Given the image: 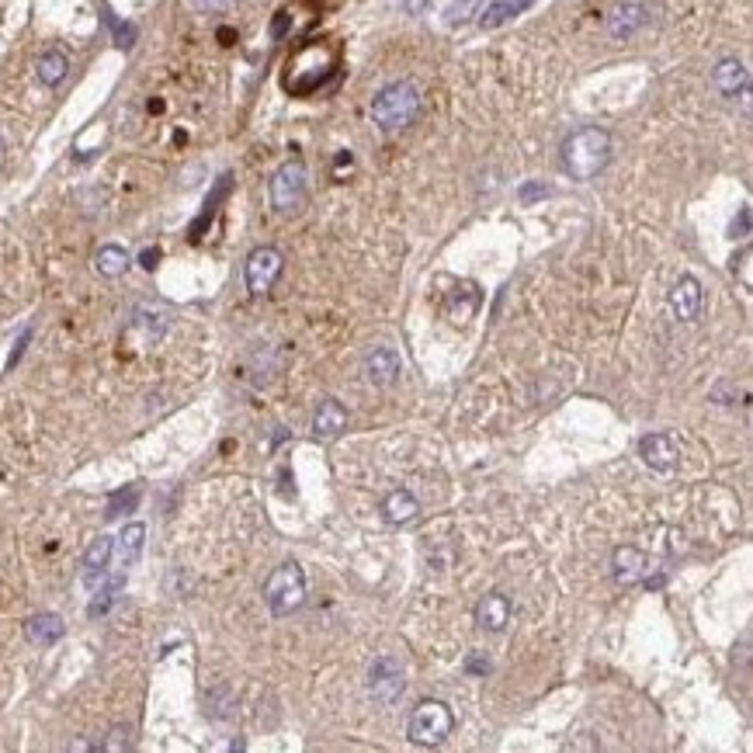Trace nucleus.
Masks as SVG:
<instances>
[{"mask_svg":"<svg viewBox=\"0 0 753 753\" xmlns=\"http://www.w3.org/2000/svg\"><path fill=\"white\" fill-rule=\"evenodd\" d=\"M611 160V136L604 128H576L563 146V167L573 181H591Z\"/></svg>","mask_w":753,"mask_h":753,"instance_id":"1","label":"nucleus"},{"mask_svg":"<svg viewBox=\"0 0 753 753\" xmlns=\"http://www.w3.org/2000/svg\"><path fill=\"white\" fill-rule=\"evenodd\" d=\"M417 115H420V91L410 80L382 87L372 101V119L382 132H400V128L413 126Z\"/></svg>","mask_w":753,"mask_h":753,"instance_id":"2","label":"nucleus"},{"mask_svg":"<svg viewBox=\"0 0 753 753\" xmlns=\"http://www.w3.org/2000/svg\"><path fill=\"white\" fill-rule=\"evenodd\" d=\"M306 600V573L299 563H282L264 583V604L271 608L275 618H285L299 611Z\"/></svg>","mask_w":753,"mask_h":753,"instance_id":"3","label":"nucleus"},{"mask_svg":"<svg viewBox=\"0 0 753 753\" xmlns=\"http://www.w3.org/2000/svg\"><path fill=\"white\" fill-rule=\"evenodd\" d=\"M455 729V716L444 701H420L410 716V740L417 747H438L451 736Z\"/></svg>","mask_w":753,"mask_h":753,"instance_id":"4","label":"nucleus"},{"mask_svg":"<svg viewBox=\"0 0 753 753\" xmlns=\"http://www.w3.org/2000/svg\"><path fill=\"white\" fill-rule=\"evenodd\" d=\"M334 73V53L327 46H310L288 63V87L292 91H313Z\"/></svg>","mask_w":753,"mask_h":753,"instance_id":"5","label":"nucleus"},{"mask_svg":"<svg viewBox=\"0 0 753 753\" xmlns=\"http://www.w3.org/2000/svg\"><path fill=\"white\" fill-rule=\"evenodd\" d=\"M268 191H271V205H275L278 212H292V209H299V205H302V198H306V167H302L299 160L282 163V167L271 174Z\"/></svg>","mask_w":753,"mask_h":753,"instance_id":"6","label":"nucleus"},{"mask_svg":"<svg viewBox=\"0 0 753 753\" xmlns=\"http://www.w3.org/2000/svg\"><path fill=\"white\" fill-rule=\"evenodd\" d=\"M403 688H407L403 663L396 657H389V653H382V657L368 666V694H372L376 701H382V705H393V701L403 694Z\"/></svg>","mask_w":753,"mask_h":753,"instance_id":"7","label":"nucleus"},{"mask_svg":"<svg viewBox=\"0 0 753 753\" xmlns=\"http://www.w3.org/2000/svg\"><path fill=\"white\" fill-rule=\"evenodd\" d=\"M282 268H285V257L275 251V247H257V251H251L247 268H244L251 295H264V292H271L275 282L282 278Z\"/></svg>","mask_w":753,"mask_h":753,"instance_id":"8","label":"nucleus"},{"mask_svg":"<svg viewBox=\"0 0 753 753\" xmlns=\"http://www.w3.org/2000/svg\"><path fill=\"white\" fill-rule=\"evenodd\" d=\"M639 459H642L650 469L674 472L677 469V459H681V448H677V441L670 438V434L657 431V434H646V438L639 441Z\"/></svg>","mask_w":753,"mask_h":753,"instance_id":"9","label":"nucleus"},{"mask_svg":"<svg viewBox=\"0 0 753 753\" xmlns=\"http://www.w3.org/2000/svg\"><path fill=\"white\" fill-rule=\"evenodd\" d=\"M646 25H650V7L639 4V0L615 4L611 14H608V32H611V38H632L635 32H642Z\"/></svg>","mask_w":753,"mask_h":753,"instance_id":"10","label":"nucleus"},{"mask_svg":"<svg viewBox=\"0 0 753 753\" xmlns=\"http://www.w3.org/2000/svg\"><path fill=\"white\" fill-rule=\"evenodd\" d=\"M365 376H368V382L378 385V389L393 385V382L400 378V354H396L393 347H376V351L365 358Z\"/></svg>","mask_w":753,"mask_h":753,"instance_id":"11","label":"nucleus"},{"mask_svg":"<svg viewBox=\"0 0 753 753\" xmlns=\"http://www.w3.org/2000/svg\"><path fill=\"white\" fill-rule=\"evenodd\" d=\"M670 306H674L677 319H684V323L698 319V313H701V282L684 275L681 282L674 285V292H670Z\"/></svg>","mask_w":753,"mask_h":753,"instance_id":"12","label":"nucleus"},{"mask_svg":"<svg viewBox=\"0 0 753 753\" xmlns=\"http://www.w3.org/2000/svg\"><path fill=\"white\" fill-rule=\"evenodd\" d=\"M510 622V600L503 594H486L476 604V625L486 632H503Z\"/></svg>","mask_w":753,"mask_h":753,"instance_id":"13","label":"nucleus"},{"mask_svg":"<svg viewBox=\"0 0 753 753\" xmlns=\"http://www.w3.org/2000/svg\"><path fill=\"white\" fill-rule=\"evenodd\" d=\"M344 427H347V410L337 400H323L316 407V417H313L316 438H341Z\"/></svg>","mask_w":753,"mask_h":753,"instance_id":"14","label":"nucleus"},{"mask_svg":"<svg viewBox=\"0 0 753 753\" xmlns=\"http://www.w3.org/2000/svg\"><path fill=\"white\" fill-rule=\"evenodd\" d=\"M112 556H115V538H108V534H97L95 542L87 545V552H84V569H87V583H91V587L101 583V576H104V569L112 563Z\"/></svg>","mask_w":753,"mask_h":753,"instance_id":"15","label":"nucleus"},{"mask_svg":"<svg viewBox=\"0 0 753 753\" xmlns=\"http://www.w3.org/2000/svg\"><path fill=\"white\" fill-rule=\"evenodd\" d=\"M650 573V559L635 549V545H625V549H618L615 552V580L618 583H639L642 576Z\"/></svg>","mask_w":753,"mask_h":753,"instance_id":"16","label":"nucleus"},{"mask_svg":"<svg viewBox=\"0 0 753 753\" xmlns=\"http://www.w3.org/2000/svg\"><path fill=\"white\" fill-rule=\"evenodd\" d=\"M417 514H420V503H417V497L407 493V490H393V493L382 501V517H385L389 525H410V521H417Z\"/></svg>","mask_w":753,"mask_h":753,"instance_id":"17","label":"nucleus"},{"mask_svg":"<svg viewBox=\"0 0 753 753\" xmlns=\"http://www.w3.org/2000/svg\"><path fill=\"white\" fill-rule=\"evenodd\" d=\"M63 618L60 615H35V618H29L25 622V635H29V642H35V646H53V642H60L63 639Z\"/></svg>","mask_w":753,"mask_h":753,"instance_id":"18","label":"nucleus"},{"mask_svg":"<svg viewBox=\"0 0 753 753\" xmlns=\"http://www.w3.org/2000/svg\"><path fill=\"white\" fill-rule=\"evenodd\" d=\"M712 80H716V87H719L725 97H736L747 91V66L740 63V60H722L719 66H716V73H712Z\"/></svg>","mask_w":753,"mask_h":753,"instance_id":"19","label":"nucleus"},{"mask_svg":"<svg viewBox=\"0 0 753 753\" xmlns=\"http://www.w3.org/2000/svg\"><path fill=\"white\" fill-rule=\"evenodd\" d=\"M532 0H493V4H486L483 11H479V25L490 32V29H501V25H507L510 18H517L525 7H528Z\"/></svg>","mask_w":753,"mask_h":753,"instance_id":"20","label":"nucleus"},{"mask_svg":"<svg viewBox=\"0 0 753 753\" xmlns=\"http://www.w3.org/2000/svg\"><path fill=\"white\" fill-rule=\"evenodd\" d=\"M143 542H146V528H143V525H126V528H122L119 542H115V549H119V566H122V569L139 559Z\"/></svg>","mask_w":753,"mask_h":753,"instance_id":"21","label":"nucleus"},{"mask_svg":"<svg viewBox=\"0 0 753 753\" xmlns=\"http://www.w3.org/2000/svg\"><path fill=\"white\" fill-rule=\"evenodd\" d=\"M95 268L104 275V278H119V275H126L128 271V251L126 247H119V244H108V247L97 251Z\"/></svg>","mask_w":753,"mask_h":753,"instance_id":"22","label":"nucleus"},{"mask_svg":"<svg viewBox=\"0 0 753 753\" xmlns=\"http://www.w3.org/2000/svg\"><path fill=\"white\" fill-rule=\"evenodd\" d=\"M66 70H70V60H66L63 53H46V56L38 60V66H35V73H38V80H42L46 87L63 84Z\"/></svg>","mask_w":753,"mask_h":753,"instance_id":"23","label":"nucleus"},{"mask_svg":"<svg viewBox=\"0 0 753 753\" xmlns=\"http://www.w3.org/2000/svg\"><path fill=\"white\" fill-rule=\"evenodd\" d=\"M483 4H486V0H451V4L444 7V25H448V29L466 25V21H472V18L483 11Z\"/></svg>","mask_w":753,"mask_h":753,"instance_id":"24","label":"nucleus"},{"mask_svg":"<svg viewBox=\"0 0 753 753\" xmlns=\"http://www.w3.org/2000/svg\"><path fill=\"white\" fill-rule=\"evenodd\" d=\"M132 747V729L128 725H115V729H108V736L97 743V750L104 753H122Z\"/></svg>","mask_w":753,"mask_h":753,"instance_id":"25","label":"nucleus"},{"mask_svg":"<svg viewBox=\"0 0 753 753\" xmlns=\"http://www.w3.org/2000/svg\"><path fill=\"white\" fill-rule=\"evenodd\" d=\"M136 503H139V490H136V486H126V490H119V493L112 497V503H108V517L128 514V510H132Z\"/></svg>","mask_w":753,"mask_h":753,"instance_id":"26","label":"nucleus"},{"mask_svg":"<svg viewBox=\"0 0 753 753\" xmlns=\"http://www.w3.org/2000/svg\"><path fill=\"white\" fill-rule=\"evenodd\" d=\"M732 236H747L750 233V209H743L740 212V222H732V229H729Z\"/></svg>","mask_w":753,"mask_h":753,"instance_id":"27","label":"nucleus"},{"mask_svg":"<svg viewBox=\"0 0 753 753\" xmlns=\"http://www.w3.org/2000/svg\"><path fill=\"white\" fill-rule=\"evenodd\" d=\"M191 7H198V11H222V7H229L233 0H188Z\"/></svg>","mask_w":753,"mask_h":753,"instance_id":"28","label":"nucleus"},{"mask_svg":"<svg viewBox=\"0 0 753 753\" xmlns=\"http://www.w3.org/2000/svg\"><path fill=\"white\" fill-rule=\"evenodd\" d=\"M403 7H407V14H424L431 7V0H403Z\"/></svg>","mask_w":753,"mask_h":753,"instance_id":"29","label":"nucleus"},{"mask_svg":"<svg viewBox=\"0 0 753 753\" xmlns=\"http://www.w3.org/2000/svg\"><path fill=\"white\" fill-rule=\"evenodd\" d=\"M29 341H32V330H25V334H21V341H18V347H14V354H11V361H7V365H18V358H21V351H25Z\"/></svg>","mask_w":753,"mask_h":753,"instance_id":"30","label":"nucleus"},{"mask_svg":"<svg viewBox=\"0 0 753 753\" xmlns=\"http://www.w3.org/2000/svg\"><path fill=\"white\" fill-rule=\"evenodd\" d=\"M469 670H472V674H486V670H490V659L472 657V659H469Z\"/></svg>","mask_w":753,"mask_h":753,"instance_id":"31","label":"nucleus"},{"mask_svg":"<svg viewBox=\"0 0 753 753\" xmlns=\"http://www.w3.org/2000/svg\"><path fill=\"white\" fill-rule=\"evenodd\" d=\"M157 261H160V251H146V253H143V268H157Z\"/></svg>","mask_w":753,"mask_h":753,"instance_id":"32","label":"nucleus"},{"mask_svg":"<svg viewBox=\"0 0 753 753\" xmlns=\"http://www.w3.org/2000/svg\"><path fill=\"white\" fill-rule=\"evenodd\" d=\"M538 191L545 194V188H538V185H528V188L521 191V198H525V202H532V198H534V194H538Z\"/></svg>","mask_w":753,"mask_h":753,"instance_id":"33","label":"nucleus"},{"mask_svg":"<svg viewBox=\"0 0 753 753\" xmlns=\"http://www.w3.org/2000/svg\"><path fill=\"white\" fill-rule=\"evenodd\" d=\"M0 153H4V132H0Z\"/></svg>","mask_w":753,"mask_h":753,"instance_id":"34","label":"nucleus"}]
</instances>
